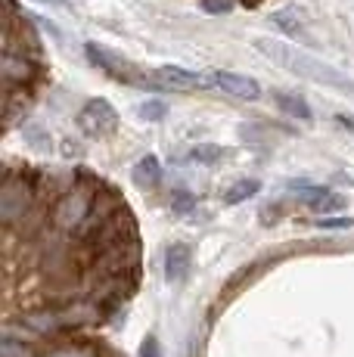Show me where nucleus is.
I'll use <instances>...</instances> for the list:
<instances>
[{
    "label": "nucleus",
    "mask_w": 354,
    "mask_h": 357,
    "mask_svg": "<svg viewBox=\"0 0 354 357\" xmlns=\"http://www.w3.org/2000/svg\"><path fill=\"white\" fill-rule=\"evenodd\" d=\"M255 47L261 56H268L270 63L289 68V72L298 75V78H308V81H314V84H326V87H339V91H354V81L345 78L339 68H332L314 56H308V53L295 50L292 44H283V40H274V38H258Z\"/></svg>",
    "instance_id": "obj_1"
},
{
    "label": "nucleus",
    "mask_w": 354,
    "mask_h": 357,
    "mask_svg": "<svg viewBox=\"0 0 354 357\" xmlns=\"http://www.w3.org/2000/svg\"><path fill=\"white\" fill-rule=\"evenodd\" d=\"M38 168H6L3 183H0V221L3 230H13L31 208L38 205V187H40Z\"/></svg>",
    "instance_id": "obj_2"
},
{
    "label": "nucleus",
    "mask_w": 354,
    "mask_h": 357,
    "mask_svg": "<svg viewBox=\"0 0 354 357\" xmlns=\"http://www.w3.org/2000/svg\"><path fill=\"white\" fill-rule=\"evenodd\" d=\"M93 199H97V193H91V190H84V187H75L66 196H59L56 205H53V211H50V227L75 236V233L84 227L87 218H91Z\"/></svg>",
    "instance_id": "obj_3"
},
{
    "label": "nucleus",
    "mask_w": 354,
    "mask_h": 357,
    "mask_svg": "<svg viewBox=\"0 0 354 357\" xmlns=\"http://www.w3.org/2000/svg\"><path fill=\"white\" fill-rule=\"evenodd\" d=\"M84 53L100 72L109 75V78L121 81V84H134V87H153V75H143V68H137L131 59L121 56V53L106 50V47H100V44H87Z\"/></svg>",
    "instance_id": "obj_4"
},
{
    "label": "nucleus",
    "mask_w": 354,
    "mask_h": 357,
    "mask_svg": "<svg viewBox=\"0 0 354 357\" xmlns=\"http://www.w3.org/2000/svg\"><path fill=\"white\" fill-rule=\"evenodd\" d=\"M3 53H19L29 56L31 63H40L44 50H40V38L35 25L29 22V16H6V31H3Z\"/></svg>",
    "instance_id": "obj_5"
},
{
    "label": "nucleus",
    "mask_w": 354,
    "mask_h": 357,
    "mask_svg": "<svg viewBox=\"0 0 354 357\" xmlns=\"http://www.w3.org/2000/svg\"><path fill=\"white\" fill-rule=\"evenodd\" d=\"M16 324L29 329V333L35 335L38 342H40V339H59V335H66L63 320H59V307H50V305L29 307V311L19 314Z\"/></svg>",
    "instance_id": "obj_6"
},
{
    "label": "nucleus",
    "mask_w": 354,
    "mask_h": 357,
    "mask_svg": "<svg viewBox=\"0 0 354 357\" xmlns=\"http://www.w3.org/2000/svg\"><path fill=\"white\" fill-rule=\"evenodd\" d=\"M153 87L174 91V93L206 91V87H212V78H202L199 72H190V68H180V66H162L153 72Z\"/></svg>",
    "instance_id": "obj_7"
},
{
    "label": "nucleus",
    "mask_w": 354,
    "mask_h": 357,
    "mask_svg": "<svg viewBox=\"0 0 354 357\" xmlns=\"http://www.w3.org/2000/svg\"><path fill=\"white\" fill-rule=\"evenodd\" d=\"M78 128L91 137H106L118 128V115L106 100H87L78 112Z\"/></svg>",
    "instance_id": "obj_8"
},
{
    "label": "nucleus",
    "mask_w": 354,
    "mask_h": 357,
    "mask_svg": "<svg viewBox=\"0 0 354 357\" xmlns=\"http://www.w3.org/2000/svg\"><path fill=\"white\" fill-rule=\"evenodd\" d=\"M0 72H3V87H31L40 78V63H31L19 53H3Z\"/></svg>",
    "instance_id": "obj_9"
},
{
    "label": "nucleus",
    "mask_w": 354,
    "mask_h": 357,
    "mask_svg": "<svg viewBox=\"0 0 354 357\" xmlns=\"http://www.w3.org/2000/svg\"><path fill=\"white\" fill-rule=\"evenodd\" d=\"M212 84L217 91H224L233 100H258L261 97V84L255 78H246V75H233V72H215Z\"/></svg>",
    "instance_id": "obj_10"
},
{
    "label": "nucleus",
    "mask_w": 354,
    "mask_h": 357,
    "mask_svg": "<svg viewBox=\"0 0 354 357\" xmlns=\"http://www.w3.org/2000/svg\"><path fill=\"white\" fill-rule=\"evenodd\" d=\"M302 199L314 215H330V211H342L345 208V196L332 193V190H323V187H305L302 183Z\"/></svg>",
    "instance_id": "obj_11"
},
{
    "label": "nucleus",
    "mask_w": 354,
    "mask_h": 357,
    "mask_svg": "<svg viewBox=\"0 0 354 357\" xmlns=\"http://www.w3.org/2000/svg\"><path fill=\"white\" fill-rule=\"evenodd\" d=\"M40 357H112L103 345L93 342H69V345H53L47 351H40Z\"/></svg>",
    "instance_id": "obj_12"
},
{
    "label": "nucleus",
    "mask_w": 354,
    "mask_h": 357,
    "mask_svg": "<svg viewBox=\"0 0 354 357\" xmlns=\"http://www.w3.org/2000/svg\"><path fill=\"white\" fill-rule=\"evenodd\" d=\"M190 271V249L183 243H174L171 249L165 252V277L177 283V280H183Z\"/></svg>",
    "instance_id": "obj_13"
},
{
    "label": "nucleus",
    "mask_w": 354,
    "mask_h": 357,
    "mask_svg": "<svg viewBox=\"0 0 354 357\" xmlns=\"http://www.w3.org/2000/svg\"><path fill=\"white\" fill-rule=\"evenodd\" d=\"M134 181H137L140 187H159V181H162L159 159H155V155H146V159H140V165L134 168Z\"/></svg>",
    "instance_id": "obj_14"
},
{
    "label": "nucleus",
    "mask_w": 354,
    "mask_h": 357,
    "mask_svg": "<svg viewBox=\"0 0 354 357\" xmlns=\"http://www.w3.org/2000/svg\"><path fill=\"white\" fill-rule=\"evenodd\" d=\"M0 357H40V351L31 342H19V339L3 335V339H0Z\"/></svg>",
    "instance_id": "obj_15"
},
{
    "label": "nucleus",
    "mask_w": 354,
    "mask_h": 357,
    "mask_svg": "<svg viewBox=\"0 0 354 357\" xmlns=\"http://www.w3.org/2000/svg\"><path fill=\"white\" fill-rule=\"evenodd\" d=\"M261 190V183L258 181H240V183H233V187L224 193V202L227 205H240V202H246V199H252Z\"/></svg>",
    "instance_id": "obj_16"
},
{
    "label": "nucleus",
    "mask_w": 354,
    "mask_h": 357,
    "mask_svg": "<svg viewBox=\"0 0 354 357\" xmlns=\"http://www.w3.org/2000/svg\"><path fill=\"white\" fill-rule=\"evenodd\" d=\"M274 102L283 109V112L295 115V119H305V121L311 119V109H308V102H305V100H298V97H289V93H274Z\"/></svg>",
    "instance_id": "obj_17"
},
{
    "label": "nucleus",
    "mask_w": 354,
    "mask_h": 357,
    "mask_svg": "<svg viewBox=\"0 0 354 357\" xmlns=\"http://www.w3.org/2000/svg\"><path fill=\"white\" fill-rule=\"evenodd\" d=\"M270 19H274L277 29H283V31H289V34H298V31H302V25L295 22V19H298L295 10H280V13H274Z\"/></svg>",
    "instance_id": "obj_18"
},
{
    "label": "nucleus",
    "mask_w": 354,
    "mask_h": 357,
    "mask_svg": "<svg viewBox=\"0 0 354 357\" xmlns=\"http://www.w3.org/2000/svg\"><path fill=\"white\" fill-rule=\"evenodd\" d=\"M140 115L149 119V121H159V119L168 115V106L162 100H146V102H140Z\"/></svg>",
    "instance_id": "obj_19"
},
{
    "label": "nucleus",
    "mask_w": 354,
    "mask_h": 357,
    "mask_svg": "<svg viewBox=\"0 0 354 357\" xmlns=\"http://www.w3.org/2000/svg\"><path fill=\"white\" fill-rule=\"evenodd\" d=\"M190 159H196V162H217V159H221V146H212V143H199V146L190 153Z\"/></svg>",
    "instance_id": "obj_20"
},
{
    "label": "nucleus",
    "mask_w": 354,
    "mask_h": 357,
    "mask_svg": "<svg viewBox=\"0 0 354 357\" xmlns=\"http://www.w3.org/2000/svg\"><path fill=\"white\" fill-rule=\"evenodd\" d=\"M202 13H212V16H224V13L233 10V0H199Z\"/></svg>",
    "instance_id": "obj_21"
},
{
    "label": "nucleus",
    "mask_w": 354,
    "mask_h": 357,
    "mask_svg": "<svg viewBox=\"0 0 354 357\" xmlns=\"http://www.w3.org/2000/svg\"><path fill=\"white\" fill-rule=\"evenodd\" d=\"M317 227H323V230H345V227H354V221L351 218H317Z\"/></svg>",
    "instance_id": "obj_22"
},
{
    "label": "nucleus",
    "mask_w": 354,
    "mask_h": 357,
    "mask_svg": "<svg viewBox=\"0 0 354 357\" xmlns=\"http://www.w3.org/2000/svg\"><path fill=\"white\" fill-rule=\"evenodd\" d=\"M171 208L180 211V215H187V211L193 208V196H190L187 190H177V193L171 196Z\"/></svg>",
    "instance_id": "obj_23"
},
{
    "label": "nucleus",
    "mask_w": 354,
    "mask_h": 357,
    "mask_svg": "<svg viewBox=\"0 0 354 357\" xmlns=\"http://www.w3.org/2000/svg\"><path fill=\"white\" fill-rule=\"evenodd\" d=\"M140 357H162V345H159V339H153V335H149V339L143 342V348H140Z\"/></svg>",
    "instance_id": "obj_24"
},
{
    "label": "nucleus",
    "mask_w": 354,
    "mask_h": 357,
    "mask_svg": "<svg viewBox=\"0 0 354 357\" xmlns=\"http://www.w3.org/2000/svg\"><path fill=\"white\" fill-rule=\"evenodd\" d=\"M50 3H66V0H50Z\"/></svg>",
    "instance_id": "obj_25"
}]
</instances>
